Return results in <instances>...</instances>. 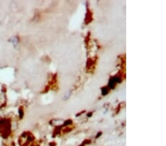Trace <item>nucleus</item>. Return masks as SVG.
Returning a JSON list of instances; mask_svg holds the SVG:
<instances>
[{"instance_id": "nucleus-1", "label": "nucleus", "mask_w": 166, "mask_h": 146, "mask_svg": "<svg viewBox=\"0 0 166 146\" xmlns=\"http://www.w3.org/2000/svg\"><path fill=\"white\" fill-rule=\"evenodd\" d=\"M107 92H108V89H107V88H103V89H102V94H103V95L106 94Z\"/></svg>"}]
</instances>
